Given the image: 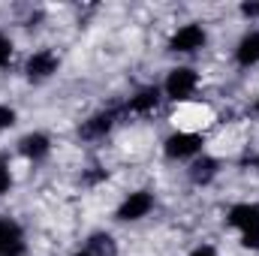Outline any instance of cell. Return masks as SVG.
Here are the masks:
<instances>
[{
  "mask_svg": "<svg viewBox=\"0 0 259 256\" xmlns=\"http://www.w3.org/2000/svg\"><path fill=\"white\" fill-rule=\"evenodd\" d=\"M15 154H18L24 163L39 166V163H46V160L55 154V139H52L46 130H30V133L18 136V142H15Z\"/></svg>",
  "mask_w": 259,
  "mask_h": 256,
  "instance_id": "obj_9",
  "label": "cell"
},
{
  "mask_svg": "<svg viewBox=\"0 0 259 256\" xmlns=\"http://www.w3.org/2000/svg\"><path fill=\"white\" fill-rule=\"evenodd\" d=\"M15 124H18V109L9 106V103H0V133L12 130Z\"/></svg>",
  "mask_w": 259,
  "mask_h": 256,
  "instance_id": "obj_16",
  "label": "cell"
},
{
  "mask_svg": "<svg viewBox=\"0 0 259 256\" xmlns=\"http://www.w3.org/2000/svg\"><path fill=\"white\" fill-rule=\"evenodd\" d=\"M61 66H64L61 52H55L52 46H39L21 61V75L27 84H46L61 72Z\"/></svg>",
  "mask_w": 259,
  "mask_h": 256,
  "instance_id": "obj_6",
  "label": "cell"
},
{
  "mask_svg": "<svg viewBox=\"0 0 259 256\" xmlns=\"http://www.w3.org/2000/svg\"><path fill=\"white\" fill-rule=\"evenodd\" d=\"M12 190H15V172L9 160H0V199H6Z\"/></svg>",
  "mask_w": 259,
  "mask_h": 256,
  "instance_id": "obj_15",
  "label": "cell"
},
{
  "mask_svg": "<svg viewBox=\"0 0 259 256\" xmlns=\"http://www.w3.org/2000/svg\"><path fill=\"white\" fill-rule=\"evenodd\" d=\"M250 166H253V172H256V175H259V151H256V154H253V157H250Z\"/></svg>",
  "mask_w": 259,
  "mask_h": 256,
  "instance_id": "obj_20",
  "label": "cell"
},
{
  "mask_svg": "<svg viewBox=\"0 0 259 256\" xmlns=\"http://www.w3.org/2000/svg\"><path fill=\"white\" fill-rule=\"evenodd\" d=\"M27 253H30V244H27L24 226L15 217L3 214L0 217V256H27Z\"/></svg>",
  "mask_w": 259,
  "mask_h": 256,
  "instance_id": "obj_10",
  "label": "cell"
},
{
  "mask_svg": "<svg viewBox=\"0 0 259 256\" xmlns=\"http://www.w3.org/2000/svg\"><path fill=\"white\" fill-rule=\"evenodd\" d=\"M238 15H241L244 21H250V24H259V3L256 0H244V3H238Z\"/></svg>",
  "mask_w": 259,
  "mask_h": 256,
  "instance_id": "obj_17",
  "label": "cell"
},
{
  "mask_svg": "<svg viewBox=\"0 0 259 256\" xmlns=\"http://www.w3.org/2000/svg\"><path fill=\"white\" fill-rule=\"evenodd\" d=\"M187 256H220V250H217V244H211V241H199L196 247L187 250Z\"/></svg>",
  "mask_w": 259,
  "mask_h": 256,
  "instance_id": "obj_18",
  "label": "cell"
},
{
  "mask_svg": "<svg viewBox=\"0 0 259 256\" xmlns=\"http://www.w3.org/2000/svg\"><path fill=\"white\" fill-rule=\"evenodd\" d=\"M66 256H94L88 247H78V250H72V253H66Z\"/></svg>",
  "mask_w": 259,
  "mask_h": 256,
  "instance_id": "obj_19",
  "label": "cell"
},
{
  "mask_svg": "<svg viewBox=\"0 0 259 256\" xmlns=\"http://www.w3.org/2000/svg\"><path fill=\"white\" fill-rule=\"evenodd\" d=\"M226 229H232L238 235V244L250 253H259V202H232L226 208V217H223Z\"/></svg>",
  "mask_w": 259,
  "mask_h": 256,
  "instance_id": "obj_2",
  "label": "cell"
},
{
  "mask_svg": "<svg viewBox=\"0 0 259 256\" xmlns=\"http://www.w3.org/2000/svg\"><path fill=\"white\" fill-rule=\"evenodd\" d=\"M202 84H205L202 69H196L193 64H175L166 69V75L160 81V94L172 106H190L199 97Z\"/></svg>",
  "mask_w": 259,
  "mask_h": 256,
  "instance_id": "obj_1",
  "label": "cell"
},
{
  "mask_svg": "<svg viewBox=\"0 0 259 256\" xmlns=\"http://www.w3.org/2000/svg\"><path fill=\"white\" fill-rule=\"evenodd\" d=\"M250 112L259 118V91H256V97H253V106H250Z\"/></svg>",
  "mask_w": 259,
  "mask_h": 256,
  "instance_id": "obj_21",
  "label": "cell"
},
{
  "mask_svg": "<svg viewBox=\"0 0 259 256\" xmlns=\"http://www.w3.org/2000/svg\"><path fill=\"white\" fill-rule=\"evenodd\" d=\"M84 247H88L94 256H115L118 253V241H115V235L106 232V229L91 232V235L84 238Z\"/></svg>",
  "mask_w": 259,
  "mask_h": 256,
  "instance_id": "obj_13",
  "label": "cell"
},
{
  "mask_svg": "<svg viewBox=\"0 0 259 256\" xmlns=\"http://www.w3.org/2000/svg\"><path fill=\"white\" fill-rule=\"evenodd\" d=\"M163 94H160V84H142L130 94L121 106V115L124 118H151L163 109Z\"/></svg>",
  "mask_w": 259,
  "mask_h": 256,
  "instance_id": "obj_8",
  "label": "cell"
},
{
  "mask_svg": "<svg viewBox=\"0 0 259 256\" xmlns=\"http://www.w3.org/2000/svg\"><path fill=\"white\" fill-rule=\"evenodd\" d=\"M12 64H15V39L6 30H0V69H9Z\"/></svg>",
  "mask_w": 259,
  "mask_h": 256,
  "instance_id": "obj_14",
  "label": "cell"
},
{
  "mask_svg": "<svg viewBox=\"0 0 259 256\" xmlns=\"http://www.w3.org/2000/svg\"><path fill=\"white\" fill-rule=\"evenodd\" d=\"M232 64L238 69H256L259 66V27H247L235 46H232Z\"/></svg>",
  "mask_w": 259,
  "mask_h": 256,
  "instance_id": "obj_12",
  "label": "cell"
},
{
  "mask_svg": "<svg viewBox=\"0 0 259 256\" xmlns=\"http://www.w3.org/2000/svg\"><path fill=\"white\" fill-rule=\"evenodd\" d=\"M157 211V193L151 187H136L121 196V202L115 205V220L124 226H136L142 220H148Z\"/></svg>",
  "mask_w": 259,
  "mask_h": 256,
  "instance_id": "obj_5",
  "label": "cell"
},
{
  "mask_svg": "<svg viewBox=\"0 0 259 256\" xmlns=\"http://www.w3.org/2000/svg\"><path fill=\"white\" fill-rule=\"evenodd\" d=\"M121 121H124L121 106H109V109L91 112V115L78 124V139H84V142H106V139L118 130Z\"/></svg>",
  "mask_w": 259,
  "mask_h": 256,
  "instance_id": "obj_7",
  "label": "cell"
},
{
  "mask_svg": "<svg viewBox=\"0 0 259 256\" xmlns=\"http://www.w3.org/2000/svg\"><path fill=\"white\" fill-rule=\"evenodd\" d=\"M223 175V163H220V157H214V154H202V157H196L193 163H187V181L199 187V190H205V187H211L217 178Z\"/></svg>",
  "mask_w": 259,
  "mask_h": 256,
  "instance_id": "obj_11",
  "label": "cell"
},
{
  "mask_svg": "<svg viewBox=\"0 0 259 256\" xmlns=\"http://www.w3.org/2000/svg\"><path fill=\"white\" fill-rule=\"evenodd\" d=\"M208 42H211V33L202 21H181L169 30L166 52L172 58H196L208 49Z\"/></svg>",
  "mask_w": 259,
  "mask_h": 256,
  "instance_id": "obj_4",
  "label": "cell"
},
{
  "mask_svg": "<svg viewBox=\"0 0 259 256\" xmlns=\"http://www.w3.org/2000/svg\"><path fill=\"white\" fill-rule=\"evenodd\" d=\"M205 145H208V139H205L202 130L175 127L172 133L163 136L160 151H163V157H166L169 163H184V166H187V163H193L196 157L205 154Z\"/></svg>",
  "mask_w": 259,
  "mask_h": 256,
  "instance_id": "obj_3",
  "label": "cell"
}]
</instances>
